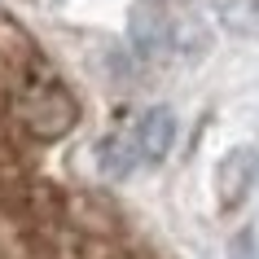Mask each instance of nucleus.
<instances>
[{"mask_svg": "<svg viewBox=\"0 0 259 259\" xmlns=\"http://www.w3.org/2000/svg\"><path fill=\"white\" fill-rule=\"evenodd\" d=\"M9 119L31 141H57L75 132L79 101L44 62H35V66H22V79L9 93Z\"/></svg>", "mask_w": 259, "mask_h": 259, "instance_id": "obj_1", "label": "nucleus"}, {"mask_svg": "<svg viewBox=\"0 0 259 259\" xmlns=\"http://www.w3.org/2000/svg\"><path fill=\"white\" fill-rule=\"evenodd\" d=\"M255 167H259V154L250 145H237V150H229L220 158V167H215V202L224 211H233V206H242L250 198Z\"/></svg>", "mask_w": 259, "mask_h": 259, "instance_id": "obj_2", "label": "nucleus"}, {"mask_svg": "<svg viewBox=\"0 0 259 259\" xmlns=\"http://www.w3.org/2000/svg\"><path fill=\"white\" fill-rule=\"evenodd\" d=\"M132 145H137V163H163L171 145H176V119H171V110L154 106L145 110L132 127Z\"/></svg>", "mask_w": 259, "mask_h": 259, "instance_id": "obj_3", "label": "nucleus"}, {"mask_svg": "<svg viewBox=\"0 0 259 259\" xmlns=\"http://www.w3.org/2000/svg\"><path fill=\"white\" fill-rule=\"evenodd\" d=\"M97 163L110 176H127V167L137 163V145H132V132H106L97 141Z\"/></svg>", "mask_w": 259, "mask_h": 259, "instance_id": "obj_4", "label": "nucleus"}, {"mask_svg": "<svg viewBox=\"0 0 259 259\" xmlns=\"http://www.w3.org/2000/svg\"><path fill=\"white\" fill-rule=\"evenodd\" d=\"M132 44H137V57L141 62H158L163 49L171 44V31L158 22V18H137V27H132Z\"/></svg>", "mask_w": 259, "mask_h": 259, "instance_id": "obj_5", "label": "nucleus"}, {"mask_svg": "<svg viewBox=\"0 0 259 259\" xmlns=\"http://www.w3.org/2000/svg\"><path fill=\"white\" fill-rule=\"evenodd\" d=\"M229 259H259V246H255V233L250 229H242L229 242Z\"/></svg>", "mask_w": 259, "mask_h": 259, "instance_id": "obj_6", "label": "nucleus"}]
</instances>
